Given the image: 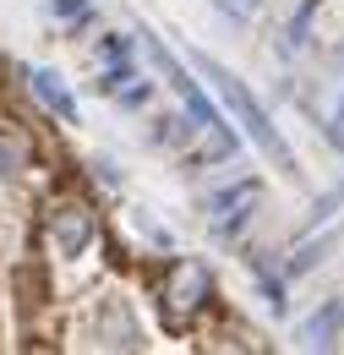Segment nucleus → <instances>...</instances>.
<instances>
[{
	"label": "nucleus",
	"instance_id": "1",
	"mask_svg": "<svg viewBox=\"0 0 344 355\" xmlns=\"http://www.w3.org/2000/svg\"><path fill=\"white\" fill-rule=\"evenodd\" d=\"M191 60H197V71H203V77L214 83V93L224 98V110H230V115L241 121V132L252 137V142H257V148L268 153V159H273V164H279V170H284V175H295V153H290V142L279 137V126L268 121V110L257 104V93L246 88V83H241L235 71H224L218 60H208V55H191Z\"/></svg>",
	"mask_w": 344,
	"mask_h": 355
},
{
	"label": "nucleus",
	"instance_id": "2",
	"mask_svg": "<svg viewBox=\"0 0 344 355\" xmlns=\"http://www.w3.org/2000/svg\"><path fill=\"white\" fill-rule=\"evenodd\" d=\"M153 301H159V322H164L170 334H186V328H197L203 311H214L218 284H214V273H208V263L175 257V263L153 279Z\"/></svg>",
	"mask_w": 344,
	"mask_h": 355
},
{
	"label": "nucleus",
	"instance_id": "3",
	"mask_svg": "<svg viewBox=\"0 0 344 355\" xmlns=\"http://www.w3.org/2000/svg\"><path fill=\"white\" fill-rule=\"evenodd\" d=\"M44 230H49V241H55L60 257H83L87 246L98 241V214L87 208L83 197H49Z\"/></svg>",
	"mask_w": 344,
	"mask_h": 355
},
{
	"label": "nucleus",
	"instance_id": "4",
	"mask_svg": "<svg viewBox=\"0 0 344 355\" xmlns=\"http://www.w3.org/2000/svg\"><path fill=\"white\" fill-rule=\"evenodd\" d=\"M262 208V180H235V186H224V191H214L208 197V224H214L218 241H235L246 224H252V214Z\"/></svg>",
	"mask_w": 344,
	"mask_h": 355
},
{
	"label": "nucleus",
	"instance_id": "5",
	"mask_svg": "<svg viewBox=\"0 0 344 355\" xmlns=\"http://www.w3.org/2000/svg\"><path fill=\"white\" fill-rule=\"evenodd\" d=\"M11 295H17V311H22V328L33 334L44 306H49V273H44L39 257H22V263L11 268Z\"/></svg>",
	"mask_w": 344,
	"mask_h": 355
},
{
	"label": "nucleus",
	"instance_id": "6",
	"mask_svg": "<svg viewBox=\"0 0 344 355\" xmlns=\"http://www.w3.org/2000/svg\"><path fill=\"white\" fill-rule=\"evenodd\" d=\"M28 93L39 98L55 121H77V98H71V88H66V83H60V71L33 66V71H28Z\"/></svg>",
	"mask_w": 344,
	"mask_h": 355
},
{
	"label": "nucleus",
	"instance_id": "7",
	"mask_svg": "<svg viewBox=\"0 0 344 355\" xmlns=\"http://www.w3.org/2000/svg\"><path fill=\"white\" fill-rule=\"evenodd\" d=\"M339 334H344V295H339V301H328L322 311H311V317L301 322V345H306V350H328Z\"/></svg>",
	"mask_w": 344,
	"mask_h": 355
},
{
	"label": "nucleus",
	"instance_id": "8",
	"mask_svg": "<svg viewBox=\"0 0 344 355\" xmlns=\"http://www.w3.org/2000/svg\"><path fill=\"white\" fill-rule=\"evenodd\" d=\"M98 345H104V350H137V345H142V334H137V322L126 317L121 301H104V317H98Z\"/></svg>",
	"mask_w": 344,
	"mask_h": 355
},
{
	"label": "nucleus",
	"instance_id": "9",
	"mask_svg": "<svg viewBox=\"0 0 344 355\" xmlns=\"http://www.w3.org/2000/svg\"><path fill=\"white\" fill-rule=\"evenodd\" d=\"M322 11V0H301V11L290 17V33H284V49L290 55H301L306 44H311V17Z\"/></svg>",
	"mask_w": 344,
	"mask_h": 355
},
{
	"label": "nucleus",
	"instance_id": "10",
	"mask_svg": "<svg viewBox=\"0 0 344 355\" xmlns=\"http://www.w3.org/2000/svg\"><path fill=\"white\" fill-rule=\"evenodd\" d=\"M49 11H55L60 22H71V28H83L87 17H93V6H87V0H49Z\"/></svg>",
	"mask_w": 344,
	"mask_h": 355
},
{
	"label": "nucleus",
	"instance_id": "11",
	"mask_svg": "<svg viewBox=\"0 0 344 355\" xmlns=\"http://www.w3.org/2000/svg\"><path fill=\"white\" fill-rule=\"evenodd\" d=\"M322 252H328V241H317V246H301V252L290 257V273H306L311 263H322Z\"/></svg>",
	"mask_w": 344,
	"mask_h": 355
},
{
	"label": "nucleus",
	"instance_id": "12",
	"mask_svg": "<svg viewBox=\"0 0 344 355\" xmlns=\"http://www.w3.org/2000/svg\"><path fill=\"white\" fill-rule=\"evenodd\" d=\"M208 6H218L224 17H235V22H241V6H235V0H208Z\"/></svg>",
	"mask_w": 344,
	"mask_h": 355
},
{
	"label": "nucleus",
	"instance_id": "13",
	"mask_svg": "<svg viewBox=\"0 0 344 355\" xmlns=\"http://www.w3.org/2000/svg\"><path fill=\"white\" fill-rule=\"evenodd\" d=\"M334 137H344V98H339V110H334Z\"/></svg>",
	"mask_w": 344,
	"mask_h": 355
}]
</instances>
